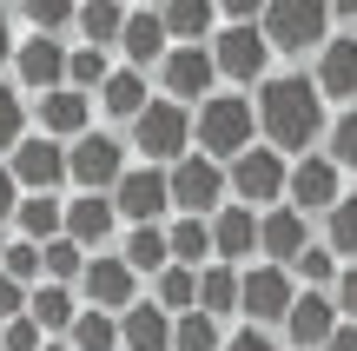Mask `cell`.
<instances>
[{
  "label": "cell",
  "mask_w": 357,
  "mask_h": 351,
  "mask_svg": "<svg viewBox=\"0 0 357 351\" xmlns=\"http://www.w3.org/2000/svg\"><path fill=\"white\" fill-rule=\"evenodd\" d=\"M119 259H126L132 272H166V265H172V232H159V225H132Z\"/></svg>",
  "instance_id": "obj_25"
},
{
  "label": "cell",
  "mask_w": 357,
  "mask_h": 351,
  "mask_svg": "<svg viewBox=\"0 0 357 351\" xmlns=\"http://www.w3.org/2000/svg\"><path fill=\"white\" fill-rule=\"evenodd\" d=\"M47 272H53V285H66V278H86V252H79L73 246V239H53V246H47Z\"/></svg>",
  "instance_id": "obj_36"
},
{
  "label": "cell",
  "mask_w": 357,
  "mask_h": 351,
  "mask_svg": "<svg viewBox=\"0 0 357 351\" xmlns=\"http://www.w3.org/2000/svg\"><path fill=\"white\" fill-rule=\"evenodd\" d=\"M218 20V7H205V0H178V7H166V33L178 40V47H199V33Z\"/></svg>",
  "instance_id": "obj_31"
},
{
  "label": "cell",
  "mask_w": 357,
  "mask_h": 351,
  "mask_svg": "<svg viewBox=\"0 0 357 351\" xmlns=\"http://www.w3.org/2000/svg\"><path fill=\"white\" fill-rule=\"evenodd\" d=\"M20 126H26L20 93H13V87H0V146H20Z\"/></svg>",
  "instance_id": "obj_41"
},
{
  "label": "cell",
  "mask_w": 357,
  "mask_h": 351,
  "mask_svg": "<svg viewBox=\"0 0 357 351\" xmlns=\"http://www.w3.org/2000/svg\"><path fill=\"white\" fill-rule=\"evenodd\" d=\"M205 252H212V225L178 219V225H172V265H199Z\"/></svg>",
  "instance_id": "obj_35"
},
{
  "label": "cell",
  "mask_w": 357,
  "mask_h": 351,
  "mask_svg": "<svg viewBox=\"0 0 357 351\" xmlns=\"http://www.w3.org/2000/svg\"><path fill=\"white\" fill-rule=\"evenodd\" d=\"M172 325H178L172 312H159L153 299H139L126 318H119V345L126 351H172Z\"/></svg>",
  "instance_id": "obj_18"
},
{
  "label": "cell",
  "mask_w": 357,
  "mask_h": 351,
  "mask_svg": "<svg viewBox=\"0 0 357 351\" xmlns=\"http://www.w3.org/2000/svg\"><path fill=\"white\" fill-rule=\"evenodd\" d=\"M318 93H331V100H357V33L324 40V53H318Z\"/></svg>",
  "instance_id": "obj_19"
},
{
  "label": "cell",
  "mask_w": 357,
  "mask_h": 351,
  "mask_svg": "<svg viewBox=\"0 0 357 351\" xmlns=\"http://www.w3.org/2000/svg\"><path fill=\"white\" fill-rule=\"evenodd\" d=\"M212 60H218V73H225V80H238V87H245V80H258V73H265V60H271V40H265V27H225V33H218L212 40Z\"/></svg>",
  "instance_id": "obj_7"
},
{
  "label": "cell",
  "mask_w": 357,
  "mask_h": 351,
  "mask_svg": "<svg viewBox=\"0 0 357 351\" xmlns=\"http://www.w3.org/2000/svg\"><path fill=\"white\" fill-rule=\"evenodd\" d=\"M20 239H33V246L66 239V212H60V199H26V206H20Z\"/></svg>",
  "instance_id": "obj_28"
},
{
  "label": "cell",
  "mask_w": 357,
  "mask_h": 351,
  "mask_svg": "<svg viewBox=\"0 0 357 351\" xmlns=\"http://www.w3.org/2000/svg\"><path fill=\"white\" fill-rule=\"evenodd\" d=\"M13 179H20V193L26 199H53V186L60 179H73V172H66V146L60 140H20L13 146Z\"/></svg>",
  "instance_id": "obj_6"
},
{
  "label": "cell",
  "mask_w": 357,
  "mask_h": 351,
  "mask_svg": "<svg viewBox=\"0 0 357 351\" xmlns=\"http://www.w3.org/2000/svg\"><path fill=\"white\" fill-rule=\"evenodd\" d=\"M66 172H73V186H86V193H106V186L119 193V179H126V146L106 140V133H86L79 146H66Z\"/></svg>",
  "instance_id": "obj_4"
},
{
  "label": "cell",
  "mask_w": 357,
  "mask_h": 351,
  "mask_svg": "<svg viewBox=\"0 0 357 351\" xmlns=\"http://www.w3.org/2000/svg\"><path fill=\"white\" fill-rule=\"evenodd\" d=\"M0 338H7V351H47V345H40V325H33V312H26V318H13V325L0 331Z\"/></svg>",
  "instance_id": "obj_43"
},
{
  "label": "cell",
  "mask_w": 357,
  "mask_h": 351,
  "mask_svg": "<svg viewBox=\"0 0 357 351\" xmlns=\"http://www.w3.org/2000/svg\"><path fill=\"white\" fill-rule=\"evenodd\" d=\"M258 133L271 140V153H305L311 140L324 133V93L318 80H271V87H258Z\"/></svg>",
  "instance_id": "obj_1"
},
{
  "label": "cell",
  "mask_w": 357,
  "mask_h": 351,
  "mask_svg": "<svg viewBox=\"0 0 357 351\" xmlns=\"http://www.w3.org/2000/svg\"><path fill=\"white\" fill-rule=\"evenodd\" d=\"M132 285H139V272H132L126 259H93L86 265V299H93V312H119V318H126L132 305H139V299H132Z\"/></svg>",
  "instance_id": "obj_15"
},
{
  "label": "cell",
  "mask_w": 357,
  "mask_h": 351,
  "mask_svg": "<svg viewBox=\"0 0 357 351\" xmlns=\"http://www.w3.org/2000/svg\"><path fill=\"white\" fill-rule=\"evenodd\" d=\"M66 60H73V53H66L53 33H33V40L20 47V87H40V100L60 93V87H66Z\"/></svg>",
  "instance_id": "obj_16"
},
{
  "label": "cell",
  "mask_w": 357,
  "mask_h": 351,
  "mask_svg": "<svg viewBox=\"0 0 357 351\" xmlns=\"http://www.w3.org/2000/svg\"><path fill=\"white\" fill-rule=\"evenodd\" d=\"M331 252L357 259V199H344V206L331 212Z\"/></svg>",
  "instance_id": "obj_38"
},
{
  "label": "cell",
  "mask_w": 357,
  "mask_h": 351,
  "mask_svg": "<svg viewBox=\"0 0 357 351\" xmlns=\"http://www.w3.org/2000/svg\"><path fill=\"white\" fill-rule=\"evenodd\" d=\"M73 351H119V318L113 312H79V325L66 331Z\"/></svg>",
  "instance_id": "obj_30"
},
{
  "label": "cell",
  "mask_w": 357,
  "mask_h": 351,
  "mask_svg": "<svg viewBox=\"0 0 357 351\" xmlns=\"http://www.w3.org/2000/svg\"><path fill=\"white\" fill-rule=\"evenodd\" d=\"M331 272H337V252L331 246H311L305 259H298V278H311V285H324Z\"/></svg>",
  "instance_id": "obj_42"
},
{
  "label": "cell",
  "mask_w": 357,
  "mask_h": 351,
  "mask_svg": "<svg viewBox=\"0 0 357 351\" xmlns=\"http://www.w3.org/2000/svg\"><path fill=\"white\" fill-rule=\"evenodd\" d=\"M20 206H26L20 179H13V172H0V219H20Z\"/></svg>",
  "instance_id": "obj_44"
},
{
  "label": "cell",
  "mask_w": 357,
  "mask_h": 351,
  "mask_svg": "<svg viewBox=\"0 0 357 351\" xmlns=\"http://www.w3.org/2000/svg\"><path fill=\"white\" fill-rule=\"evenodd\" d=\"M26 312H33V292H26L20 278H7V272H0V318L13 325V318H26Z\"/></svg>",
  "instance_id": "obj_40"
},
{
  "label": "cell",
  "mask_w": 357,
  "mask_h": 351,
  "mask_svg": "<svg viewBox=\"0 0 357 351\" xmlns=\"http://www.w3.org/2000/svg\"><path fill=\"white\" fill-rule=\"evenodd\" d=\"M159 312H172V318H185V312H199V272L192 265H166L159 272Z\"/></svg>",
  "instance_id": "obj_26"
},
{
  "label": "cell",
  "mask_w": 357,
  "mask_h": 351,
  "mask_svg": "<svg viewBox=\"0 0 357 351\" xmlns=\"http://www.w3.org/2000/svg\"><path fill=\"white\" fill-rule=\"evenodd\" d=\"M113 80V66H106V53L100 47H73V60H66V87H106Z\"/></svg>",
  "instance_id": "obj_34"
},
{
  "label": "cell",
  "mask_w": 357,
  "mask_h": 351,
  "mask_svg": "<svg viewBox=\"0 0 357 351\" xmlns=\"http://www.w3.org/2000/svg\"><path fill=\"white\" fill-rule=\"evenodd\" d=\"M166 13H153V7H132V20H126V40H119V47H126V60H166Z\"/></svg>",
  "instance_id": "obj_23"
},
{
  "label": "cell",
  "mask_w": 357,
  "mask_h": 351,
  "mask_svg": "<svg viewBox=\"0 0 357 351\" xmlns=\"http://www.w3.org/2000/svg\"><path fill=\"white\" fill-rule=\"evenodd\" d=\"M331 159L337 166H357V106L337 113V133H331Z\"/></svg>",
  "instance_id": "obj_39"
},
{
  "label": "cell",
  "mask_w": 357,
  "mask_h": 351,
  "mask_svg": "<svg viewBox=\"0 0 357 351\" xmlns=\"http://www.w3.org/2000/svg\"><path fill=\"white\" fill-rule=\"evenodd\" d=\"M100 100H106V113H119V119H139L146 106H153V93H146V80L132 73V66H119V73L106 80V93H100Z\"/></svg>",
  "instance_id": "obj_27"
},
{
  "label": "cell",
  "mask_w": 357,
  "mask_h": 351,
  "mask_svg": "<svg viewBox=\"0 0 357 351\" xmlns=\"http://www.w3.org/2000/svg\"><path fill=\"white\" fill-rule=\"evenodd\" d=\"M231 193H238L245 206H271V199H284V193H291L284 153H271V146H252L245 159H231Z\"/></svg>",
  "instance_id": "obj_5"
},
{
  "label": "cell",
  "mask_w": 357,
  "mask_h": 351,
  "mask_svg": "<svg viewBox=\"0 0 357 351\" xmlns=\"http://www.w3.org/2000/svg\"><path fill=\"white\" fill-rule=\"evenodd\" d=\"M265 40L271 47H284V53H305V47H318V33L331 27V13L324 7H265Z\"/></svg>",
  "instance_id": "obj_14"
},
{
  "label": "cell",
  "mask_w": 357,
  "mask_h": 351,
  "mask_svg": "<svg viewBox=\"0 0 357 351\" xmlns=\"http://www.w3.org/2000/svg\"><path fill=\"white\" fill-rule=\"evenodd\" d=\"M126 7H79V27H86V47H113V40H126Z\"/></svg>",
  "instance_id": "obj_33"
},
{
  "label": "cell",
  "mask_w": 357,
  "mask_h": 351,
  "mask_svg": "<svg viewBox=\"0 0 357 351\" xmlns=\"http://www.w3.org/2000/svg\"><path fill=\"white\" fill-rule=\"evenodd\" d=\"M225 351H271L265 331H238V338H225Z\"/></svg>",
  "instance_id": "obj_47"
},
{
  "label": "cell",
  "mask_w": 357,
  "mask_h": 351,
  "mask_svg": "<svg viewBox=\"0 0 357 351\" xmlns=\"http://www.w3.org/2000/svg\"><path fill=\"white\" fill-rule=\"evenodd\" d=\"M324 351H357V325H337V338L324 345Z\"/></svg>",
  "instance_id": "obj_48"
},
{
  "label": "cell",
  "mask_w": 357,
  "mask_h": 351,
  "mask_svg": "<svg viewBox=\"0 0 357 351\" xmlns=\"http://www.w3.org/2000/svg\"><path fill=\"white\" fill-rule=\"evenodd\" d=\"M33 272H47V246H33V239H13L7 246V278H33Z\"/></svg>",
  "instance_id": "obj_37"
},
{
  "label": "cell",
  "mask_w": 357,
  "mask_h": 351,
  "mask_svg": "<svg viewBox=\"0 0 357 351\" xmlns=\"http://www.w3.org/2000/svg\"><path fill=\"white\" fill-rule=\"evenodd\" d=\"M0 351H7V338H0Z\"/></svg>",
  "instance_id": "obj_52"
},
{
  "label": "cell",
  "mask_w": 357,
  "mask_h": 351,
  "mask_svg": "<svg viewBox=\"0 0 357 351\" xmlns=\"http://www.w3.org/2000/svg\"><path fill=\"white\" fill-rule=\"evenodd\" d=\"M298 305V285L284 265H258V272H245V312L258 318V325H284Z\"/></svg>",
  "instance_id": "obj_10"
},
{
  "label": "cell",
  "mask_w": 357,
  "mask_h": 351,
  "mask_svg": "<svg viewBox=\"0 0 357 351\" xmlns=\"http://www.w3.org/2000/svg\"><path fill=\"white\" fill-rule=\"evenodd\" d=\"M218 193H225V172H218V159L192 153V159H178V166H172V206H178V212H212Z\"/></svg>",
  "instance_id": "obj_11"
},
{
  "label": "cell",
  "mask_w": 357,
  "mask_h": 351,
  "mask_svg": "<svg viewBox=\"0 0 357 351\" xmlns=\"http://www.w3.org/2000/svg\"><path fill=\"white\" fill-rule=\"evenodd\" d=\"M33 325H40V331H73V325H79L73 292H66V285H40V292H33Z\"/></svg>",
  "instance_id": "obj_29"
},
{
  "label": "cell",
  "mask_w": 357,
  "mask_h": 351,
  "mask_svg": "<svg viewBox=\"0 0 357 351\" xmlns=\"http://www.w3.org/2000/svg\"><path fill=\"white\" fill-rule=\"evenodd\" d=\"M199 312H212V318L245 312V278L231 272V265H212V272H199Z\"/></svg>",
  "instance_id": "obj_24"
},
{
  "label": "cell",
  "mask_w": 357,
  "mask_h": 351,
  "mask_svg": "<svg viewBox=\"0 0 357 351\" xmlns=\"http://www.w3.org/2000/svg\"><path fill=\"white\" fill-rule=\"evenodd\" d=\"M159 80H166V100H212V80H218V60L205 47H172L159 60Z\"/></svg>",
  "instance_id": "obj_8"
},
{
  "label": "cell",
  "mask_w": 357,
  "mask_h": 351,
  "mask_svg": "<svg viewBox=\"0 0 357 351\" xmlns=\"http://www.w3.org/2000/svg\"><path fill=\"white\" fill-rule=\"evenodd\" d=\"M40 126H47V140H86V100H79L73 87H60V93H47V100H40Z\"/></svg>",
  "instance_id": "obj_22"
},
{
  "label": "cell",
  "mask_w": 357,
  "mask_h": 351,
  "mask_svg": "<svg viewBox=\"0 0 357 351\" xmlns=\"http://www.w3.org/2000/svg\"><path fill=\"white\" fill-rule=\"evenodd\" d=\"M26 20L33 27H66V20H79L73 7H26Z\"/></svg>",
  "instance_id": "obj_45"
},
{
  "label": "cell",
  "mask_w": 357,
  "mask_h": 351,
  "mask_svg": "<svg viewBox=\"0 0 357 351\" xmlns=\"http://www.w3.org/2000/svg\"><path fill=\"white\" fill-rule=\"evenodd\" d=\"M172 351H225L218 345V318L212 312H185L172 325Z\"/></svg>",
  "instance_id": "obj_32"
},
{
  "label": "cell",
  "mask_w": 357,
  "mask_h": 351,
  "mask_svg": "<svg viewBox=\"0 0 357 351\" xmlns=\"http://www.w3.org/2000/svg\"><path fill=\"white\" fill-rule=\"evenodd\" d=\"M7 246H13V239H7V232H0V272H7Z\"/></svg>",
  "instance_id": "obj_50"
},
{
  "label": "cell",
  "mask_w": 357,
  "mask_h": 351,
  "mask_svg": "<svg viewBox=\"0 0 357 351\" xmlns=\"http://www.w3.org/2000/svg\"><path fill=\"white\" fill-rule=\"evenodd\" d=\"M185 140H199V119H192L178 100H153L139 119H132V146H139L146 159H172L178 166V159H192Z\"/></svg>",
  "instance_id": "obj_3"
},
{
  "label": "cell",
  "mask_w": 357,
  "mask_h": 351,
  "mask_svg": "<svg viewBox=\"0 0 357 351\" xmlns=\"http://www.w3.org/2000/svg\"><path fill=\"white\" fill-rule=\"evenodd\" d=\"M284 338L298 351H324L337 338V299H324V292H298L291 318H284Z\"/></svg>",
  "instance_id": "obj_12"
},
{
  "label": "cell",
  "mask_w": 357,
  "mask_h": 351,
  "mask_svg": "<svg viewBox=\"0 0 357 351\" xmlns=\"http://www.w3.org/2000/svg\"><path fill=\"white\" fill-rule=\"evenodd\" d=\"M113 219H119V206H113V199L79 193L73 206H66V239H73V246H100V239L113 232Z\"/></svg>",
  "instance_id": "obj_21"
},
{
  "label": "cell",
  "mask_w": 357,
  "mask_h": 351,
  "mask_svg": "<svg viewBox=\"0 0 357 351\" xmlns=\"http://www.w3.org/2000/svg\"><path fill=\"white\" fill-rule=\"evenodd\" d=\"M212 252H218V259H245V252H258V212L252 206H225V212H218V219H212Z\"/></svg>",
  "instance_id": "obj_20"
},
{
  "label": "cell",
  "mask_w": 357,
  "mask_h": 351,
  "mask_svg": "<svg viewBox=\"0 0 357 351\" xmlns=\"http://www.w3.org/2000/svg\"><path fill=\"white\" fill-rule=\"evenodd\" d=\"M47 351H73V345H47Z\"/></svg>",
  "instance_id": "obj_51"
},
{
  "label": "cell",
  "mask_w": 357,
  "mask_h": 351,
  "mask_svg": "<svg viewBox=\"0 0 357 351\" xmlns=\"http://www.w3.org/2000/svg\"><path fill=\"white\" fill-rule=\"evenodd\" d=\"M291 206L298 212H337L344 199H337V159L324 153V159H298V172H291Z\"/></svg>",
  "instance_id": "obj_17"
},
{
  "label": "cell",
  "mask_w": 357,
  "mask_h": 351,
  "mask_svg": "<svg viewBox=\"0 0 357 351\" xmlns=\"http://www.w3.org/2000/svg\"><path fill=\"white\" fill-rule=\"evenodd\" d=\"M258 252H265L271 265H298L311 252V239H305V212L298 206H271L265 219H258Z\"/></svg>",
  "instance_id": "obj_13"
},
{
  "label": "cell",
  "mask_w": 357,
  "mask_h": 351,
  "mask_svg": "<svg viewBox=\"0 0 357 351\" xmlns=\"http://www.w3.org/2000/svg\"><path fill=\"white\" fill-rule=\"evenodd\" d=\"M7 53H13V33H7V13H0V66H7Z\"/></svg>",
  "instance_id": "obj_49"
},
{
  "label": "cell",
  "mask_w": 357,
  "mask_h": 351,
  "mask_svg": "<svg viewBox=\"0 0 357 351\" xmlns=\"http://www.w3.org/2000/svg\"><path fill=\"white\" fill-rule=\"evenodd\" d=\"M113 206L126 212L132 225H159V219H166V206H172V172H153V166L126 172L119 193H113Z\"/></svg>",
  "instance_id": "obj_9"
},
{
  "label": "cell",
  "mask_w": 357,
  "mask_h": 351,
  "mask_svg": "<svg viewBox=\"0 0 357 351\" xmlns=\"http://www.w3.org/2000/svg\"><path fill=\"white\" fill-rule=\"evenodd\" d=\"M337 312H351V318H357V265L337 278Z\"/></svg>",
  "instance_id": "obj_46"
},
{
  "label": "cell",
  "mask_w": 357,
  "mask_h": 351,
  "mask_svg": "<svg viewBox=\"0 0 357 351\" xmlns=\"http://www.w3.org/2000/svg\"><path fill=\"white\" fill-rule=\"evenodd\" d=\"M199 146H205V159H245L258 146V106H245L238 93H218V100H205L199 106Z\"/></svg>",
  "instance_id": "obj_2"
}]
</instances>
